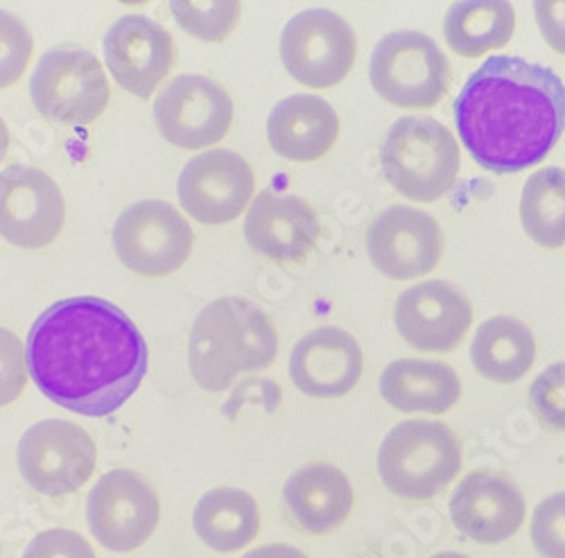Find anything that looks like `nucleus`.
Wrapping results in <instances>:
<instances>
[{
	"label": "nucleus",
	"mask_w": 565,
	"mask_h": 558,
	"mask_svg": "<svg viewBox=\"0 0 565 558\" xmlns=\"http://www.w3.org/2000/svg\"><path fill=\"white\" fill-rule=\"evenodd\" d=\"M28 371L55 405L93 418L116 414L148 374L138 325L98 297H71L43 310L25 344Z\"/></svg>",
	"instance_id": "f257e3e1"
},
{
	"label": "nucleus",
	"mask_w": 565,
	"mask_h": 558,
	"mask_svg": "<svg viewBox=\"0 0 565 558\" xmlns=\"http://www.w3.org/2000/svg\"><path fill=\"white\" fill-rule=\"evenodd\" d=\"M455 122L468 154L489 172L541 163L565 131V84L539 64L498 55L466 79Z\"/></svg>",
	"instance_id": "f03ea898"
},
{
	"label": "nucleus",
	"mask_w": 565,
	"mask_h": 558,
	"mask_svg": "<svg viewBox=\"0 0 565 558\" xmlns=\"http://www.w3.org/2000/svg\"><path fill=\"white\" fill-rule=\"evenodd\" d=\"M278 355V333L256 303L224 297L195 319L188 364L195 383L213 394L226 391L241 374L265 371Z\"/></svg>",
	"instance_id": "7ed1b4c3"
},
{
	"label": "nucleus",
	"mask_w": 565,
	"mask_h": 558,
	"mask_svg": "<svg viewBox=\"0 0 565 558\" xmlns=\"http://www.w3.org/2000/svg\"><path fill=\"white\" fill-rule=\"evenodd\" d=\"M381 165L396 193L430 204L452 191L461 152L446 125L426 116H407L392 125L381 148Z\"/></svg>",
	"instance_id": "20e7f679"
},
{
	"label": "nucleus",
	"mask_w": 565,
	"mask_h": 558,
	"mask_svg": "<svg viewBox=\"0 0 565 558\" xmlns=\"http://www.w3.org/2000/svg\"><path fill=\"white\" fill-rule=\"evenodd\" d=\"M461 471V443L441 421H403L379 450L385 489L403 500H430L446 491Z\"/></svg>",
	"instance_id": "39448f33"
},
{
	"label": "nucleus",
	"mask_w": 565,
	"mask_h": 558,
	"mask_svg": "<svg viewBox=\"0 0 565 558\" xmlns=\"http://www.w3.org/2000/svg\"><path fill=\"white\" fill-rule=\"evenodd\" d=\"M30 98L45 120L84 127L107 111L111 88L98 57L66 43L41 55L30 79Z\"/></svg>",
	"instance_id": "423d86ee"
},
{
	"label": "nucleus",
	"mask_w": 565,
	"mask_h": 558,
	"mask_svg": "<svg viewBox=\"0 0 565 558\" xmlns=\"http://www.w3.org/2000/svg\"><path fill=\"white\" fill-rule=\"evenodd\" d=\"M369 79L383 100L403 109H433L450 88V64L435 39L414 30L383 36L369 64Z\"/></svg>",
	"instance_id": "0eeeda50"
},
{
	"label": "nucleus",
	"mask_w": 565,
	"mask_h": 558,
	"mask_svg": "<svg viewBox=\"0 0 565 558\" xmlns=\"http://www.w3.org/2000/svg\"><path fill=\"white\" fill-rule=\"evenodd\" d=\"M111 240L118 260L129 271L163 278L179 271L191 258L195 234L172 204L143 200L120 213Z\"/></svg>",
	"instance_id": "6e6552de"
},
{
	"label": "nucleus",
	"mask_w": 565,
	"mask_h": 558,
	"mask_svg": "<svg viewBox=\"0 0 565 558\" xmlns=\"http://www.w3.org/2000/svg\"><path fill=\"white\" fill-rule=\"evenodd\" d=\"M19 471L41 495H71L96 473L98 448L77 423L49 418L34 423L19 441Z\"/></svg>",
	"instance_id": "1a4fd4ad"
},
{
	"label": "nucleus",
	"mask_w": 565,
	"mask_h": 558,
	"mask_svg": "<svg viewBox=\"0 0 565 558\" xmlns=\"http://www.w3.org/2000/svg\"><path fill=\"white\" fill-rule=\"evenodd\" d=\"M358 57V39L349 21L331 10H306L280 34V62L299 84L331 88L349 77Z\"/></svg>",
	"instance_id": "9d476101"
},
{
	"label": "nucleus",
	"mask_w": 565,
	"mask_h": 558,
	"mask_svg": "<svg viewBox=\"0 0 565 558\" xmlns=\"http://www.w3.org/2000/svg\"><path fill=\"white\" fill-rule=\"evenodd\" d=\"M161 504L152 482L136 471H111L86 497L88 529L105 549L127 554L157 532Z\"/></svg>",
	"instance_id": "9b49d317"
},
{
	"label": "nucleus",
	"mask_w": 565,
	"mask_h": 558,
	"mask_svg": "<svg viewBox=\"0 0 565 558\" xmlns=\"http://www.w3.org/2000/svg\"><path fill=\"white\" fill-rule=\"evenodd\" d=\"M154 120L170 146L198 152L220 143L228 133L233 100L211 77L179 75L157 96Z\"/></svg>",
	"instance_id": "f8f14e48"
},
{
	"label": "nucleus",
	"mask_w": 565,
	"mask_h": 558,
	"mask_svg": "<svg viewBox=\"0 0 565 558\" xmlns=\"http://www.w3.org/2000/svg\"><path fill=\"white\" fill-rule=\"evenodd\" d=\"M66 222V202L51 174L14 163L0 172V238L19 249L53 245Z\"/></svg>",
	"instance_id": "ddd939ff"
},
{
	"label": "nucleus",
	"mask_w": 565,
	"mask_h": 558,
	"mask_svg": "<svg viewBox=\"0 0 565 558\" xmlns=\"http://www.w3.org/2000/svg\"><path fill=\"white\" fill-rule=\"evenodd\" d=\"M256 191L252 165L231 150H209L185 163L179 174L177 195L181 208L206 226L238 219Z\"/></svg>",
	"instance_id": "4468645a"
},
{
	"label": "nucleus",
	"mask_w": 565,
	"mask_h": 558,
	"mask_svg": "<svg viewBox=\"0 0 565 558\" xmlns=\"http://www.w3.org/2000/svg\"><path fill=\"white\" fill-rule=\"evenodd\" d=\"M366 254L392 281H412L435 271L444 256L439 222L412 206H390L366 230Z\"/></svg>",
	"instance_id": "2eb2a0df"
},
{
	"label": "nucleus",
	"mask_w": 565,
	"mask_h": 558,
	"mask_svg": "<svg viewBox=\"0 0 565 558\" xmlns=\"http://www.w3.org/2000/svg\"><path fill=\"white\" fill-rule=\"evenodd\" d=\"M103 51L116 84L143 100L154 96L177 60L172 34L143 14L118 19L105 34Z\"/></svg>",
	"instance_id": "dca6fc26"
},
{
	"label": "nucleus",
	"mask_w": 565,
	"mask_h": 558,
	"mask_svg": "<svg viewBox=\"0 0 565 558\" xmlns=\"http://www.w3.org/2000/svg\"><path fill=\"white\" fill-rule=\"evenodd\" d=\"M455 529L480 545H500L518 534L527 516V504L515 482L498 471L468 473L450 497Z\"/></svg>",
	"instance_id": "f3484780"
},
{
	"label": "nucleus",
	"mask_w": 565,
	"mask_h": 558,
	"mask_svg": "<svg viewBox=\"0 0 565 558\" xmlns=\"http://www.w3.org/2000/svg\"><path fill=\"white\" fill-rule=\"evenodd\" d=\"M401 337L423 353L455 351L473 323V305L448 281H426L405 290L394 310Z\"/></svg>",
	"instance_id": "a211bd4d"
},
{
	"label": "nucleus",
	"mask_w": 565,
	"mask_h": 558,
	"mask_svg": "<svg viewBox=\"0 0 565 558\" xmlns=\"http://www.w3.org/2000/svg\"><path fill=\"white\" fill-rule=\"evenodd\" d=\"M321 222L317 211L297 195L263 191L245 219L247 245L280 265L303 262L317 247Z\"/></svg>",
	"instance_id": "6ab92c4d"
},
{
	"label": "nucleus",
	"mask_w": 565,
	"mask_h": 558,
	"mask_svg": "<svg viewBox=\"0 0 565 558\" xmlns=\"http://www.w3.org/2000/svg\"><path fill=\"white\" fill-rule=\"evenodd\" d=\"M364 355L358 340L335 325H321L297 342L290 355L295 387L312 398L347 396L362 378Z\"/></svg>",
	"instance_id": "aec40b11"
},
{
	"label": "nucleus",
	"mask_w": 565,
	"mask_h": 558,
	"mask_svg": "<svg viewBox=\"0 0 565 558\" xmlns=\"http://www.w3.org/2000/svg\"><path fill=\"white\" fill-rule=\"evenodd\" d=\"M282 504L301 532L326 536L349 521L353 486L333 463H308L282 486Z\"/></svg>",
	"instance_id": "412c9836"
},
{
	"label": "nucleus",
	"mask_w": 565,
	"mask_h": 558,
	"mask_svg": "<svg viewBox=\"0 0 565 558\" xmlns=\"http://www.w3.org/2000/svg\"><path fill=\"white\" fill-rule=\"evenodd\" d=\"M340 136L335 109L319 96L297 93L280 100L267 118L271 150L297 163H310L333 150Z\"/></svg>",
	"instance_id": "4be33fe9"
},
{
	"label": "nucleus",
	"mask_w": 565,
	"mask_h": 558,
	"mask_svg": "<svg viewBox=\"0 0 565 558\" xmlns=\"http://www.w3.org/2000/svg\"><path fill=\"white\" fill-rule=\"evenodd\" d=\"M381 396L403 414H446L461 398V380L446 362L407 357L383 371Z\"/></svg>",
	"instance_id": "5701e85b"
},
{
	"label": "nucleus",
	"mask_w": 565,
	"mask_h": 558,
	"mask_svg": "<svg viewBox=\"0 0 565 558\" xmlns=\"http://www.w3.org/2000/svg\"><path fill=\"white\" fill-rule=\"evenodd\" d=\"M534 360L536 340L530 325L507 314L487 319L470 344V362L478 374L498 385H511L525 378Z\"/></svg>",
	"instance_id": "b1692460"
},
{
	"label": "nucleus",
	"mask_w": 565,
	"mask_h": 558,
	"mask_svg": "<svg viewBox=\"0 0 565 558\" xmlns=\"http://www.w3.org/2000/svg\"><path fill=\"white\" fill-rule=\"evenodd\" d=\"M193 527L204 545L231 554L256 540L260 532V511L247 491L217 486L200 497Z\"/></svg>",
	"instance_id": "393cba45"
},
{
	"label": "nucleus",
	"mask_w": 565,
	"mask_h": 558,
	"mask_svg": "<svg viewBox=\"0 0 565 558\" xmlns=\"http://www.w3.org/2000/svg\"><path fill=\"white\" fill-rule=\"evenodd\" d=\"M513 30L515 10L509 0H459L444 19L446 43L466 60L504 49Z\"/></svg>",
	"instance_id": "a878e982"
},
{
	"label": "nucleus",
	"mask_w": 565,
	"mask_h": 558,
	"mask_svg": "<svg viewBox=\"0 0 565 558\" xmlns=\"http://www.w3.org/2000/svg\"><path fill=\"white\" fill-rule=\"evenodd\" d=\"M521 222L532 243L545 249L565 245V170L545 168L532 174L521 197Z\"/></svg>",
	"instance_id": "bb28decb"
},
{
	"label": "nucleus",
	"mask_w": 565,
	"mask_h": 558,
	"mask_svg": "<svg viewBox=\"0 0 565 558\" xmlns=\"http://www.w3.org/2000/svg\"><path fill=\"white\" fill-rule=\"evenodd\" d=\"M179 28L204 43H222L241 25V0H170Z\"/></svg>",
	"instance_id": "cd10ccee"
},
{
	"label": "nucleus",
	"mask_w": 565,
	"mask_h": 558,
	"mask_svg": "<svg viewBox=\"0 0 565 558\" xmlns=\"http://www.w3.org/2000/svg\"><path fill=\"white\" fill-rule=\"evenodd\" d=\"M34 39L30 28L12 12L0 10V90L14 86L32 60Z\"/></svg>",
	"instance_id": "c85d7f7f"
},
{
	"label": "nucleus",
	"mask_w": 565,
	"mask_h": 558,
	"mask_svg": "<svg viewBox=\"0 0 565 558\" xmlns=\"http://www.w3.org/2000/svg\"><path fill=\"white\" fill-rule=\"evenodd\" d=\"M530 407L545 428L565 432V362L541 371L530 387Z\"/></svg>",
	"instance_id": "c756f323"
},
{
	"label": "nucleus",
	"mask_w": 565,
	"mask_h": 558,
	"mask_svg": "<svg viewBox=\"0 0 565 558\" xmlns=\"http://www.w3.org/2000/svg\"><path fill=\"white\" fill-rule=\"evenodd\" d=\"M532 543L541 558H565V491L536 504L532 516Z\"/></svg>",
	"instance_id": "7c9ffc66"
},
{
	"label": "nucleus",
	"mask_w": 565,
	"mask_h": 558,
	"mask_svg": "<svg viewBox=\"0 0 565 558\" xmlns=\"http://www.w3.org/2000/svg\"><path fill=\"white\" fill-rule=\"evenodd\" d=\"M30 378L23 342L0 325V407L12 405L25 391Z\"/></svg>",
	"instance_id": "2f4dec72"
},
{
	"label": "nucleus",
	"mask_w": 565,
	"mask_h": 558,
	"mask_svg": "<svg viewBox=\"0 0 565 558\" xmlns=\"http://www.w3.org/2000/svg\"><path fill=\"white\" fill-rule=\"evenodd\" d=\"M23 558H98L90 543L71 529H49L39 534Z\"/></svg>",
	"instance_id": "473e14b6"
},
{
	"label": "nucleus",
	"mask_w": 565,
	"mask_h": 558,
	"mask_svg": "<svg viewBox=\"0 0 565 558\" xmlns=\"http://www.w3.org/2000/svg\"><path fill=\"white\" fill-rule=\"evenodd\" d=\"M534 17L550 49L565 55V0H534Z\"/></svg>",
	"instance_id": "72a5a7b5"
},
{
	"label": "nucleus",
	"mask_w": 565,
	"mask_h": 558,
	"mask_svg": "<svg viewBox=\"0 0 565 558\" xmlns=\"http://www.w3.org/2000/svg\"><path fill=\"white\" fill-rule=\"evenodd\" d=\"M243 558H308V554L286 543H269L247 551Z\"/></svg>",
	"instance_id": "f704fd0d"
},
{
	"label": "nucleus",
	"mask_w": 565,
	"mask_h": 558,
	"mask_svg": "<svg viewBox=\"0 0 565 558\" xmlns=\"http://www.w3.org/2000/svg\"><path fill=\"white\" fill-rule=\"evenodd\" d=\"M8 150H10V129H8L6 120H3V116H0V163L6 161Z\"/></svg>",
	"instance_id": "c9c22d12"
},
{
	"label": "nucleus",
	"mask_w": 565,
	"mask_h": 558,
	"mask_svg": "<svg viewBox=\"0 0 565 558\" xmlns=\"http://www.w3.org/2000/svg\"><path fill=\"white\" fill-rule=\"evenodd\" d=\"M433 558H470V556L457 554V551H441V554H437V556H433Z\"/></svg>",
	"instance_id": "e433bc0d"
},
{
	"label": "nucleus",
	"mask_w": 565,
	"mask_h": 558,
	"mask_svg": "<svg viewBox=\"0 0 565 558\" xmlns=\"http://www.w3.org/2000/svg\"><path fill=\"white\" fill-rule=\"evenodd\" d=\"M118 3H122V6H146V3H150V0H118Z\"/></svg>",
	"instance_id": "4c0bfd02"
}]
</instances>
